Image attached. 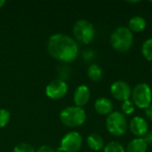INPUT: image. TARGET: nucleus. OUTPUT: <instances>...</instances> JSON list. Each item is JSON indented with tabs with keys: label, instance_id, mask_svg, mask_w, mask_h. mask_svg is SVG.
<instances>
[{
	"label": "nucleus",
	"instance_id": "f257e3e1",
	"mask_svg": "<svg viewBox=\"0 0 152 152\" xmlns=\"http://www.w3.org/2000/svg\"><path fill=\"white\" fill-rule=\"evenodd\" d=\"M78 45L69 36L57 33L50 37L47 42V51L49 54L65 63L75 61L78 55Z\"/></svg>",
	"mask_w": 152,
	"mask_h": 152
},
{
	"label": "nucleus",
	"instance_id": "f03ea898",
	"mask_svg": "<svg viewBox=\"0 0 152 152\" xmlns=\"http://www.w3.org/2000/svg\"><path fill=\"white\" fill-rule=\"evenodd\" d=\"M134 44V34L126 26L117 28L110 35V45L119 53L127 52Z\"/></svg>",
	"mask_w": 152,
	"mask_h": 152
},
{
	"label": "nucleus",
	"instance_id": "7ed1b4c3",
	"mask_svg": "<svg viewBox=\"0 0 152 152\" xmlns=\"http://www.w3.org/2000/svg\"><path fill=\"white\" fill-rule=\"evenodd\" d=\"M60 119L61 123L67 126L77 127L85 123L86 119V114L84 109L80 107L69 106L61 111Z\"/></svg>",
	"mask_w": 152,
	"mask_h": 152
},
{
	"label": "nucleus",
	"instance_id": "20e7f679",
	"mask_svg": "<svg viewBox=\"0 0 152 152\" xmlns=\"http://www.w3.org/2000/svg\"><path fill=\"white\" fill-rule=\"evenodd\" d=\"M108 132L117 137L122 136L127 130V121L125 115L119 111H112L106 118Z\"/></svg>",
	"mask_w": 152,
	"mask_h": 152
},
{
	"label": "nucleus",
	"instance_id": "39448f33",
	"mask_svg": "<svg viewBox=\"0 0 152 152\" xmlns=\"http://www.w3.org/2000/svg\"><path fill=\"white\" fill-rule=\"evenodd\" d=\"M132 100L134 106L145 110L152 102V91L151 86L146 83H140L132 91Z\"/></svg>",
	"mask_w": 152,
	"mask_h": 152
},
{
	"label": "nucleus",
	"instance_id": "423d86ee",
	"mask_svg": "<svg viewBox=\"0 0 152 152\" xmlns=\"http://www.w3.org/2000/svg\"><path fill=\"white\" fill-rule=\"evenodd\" d=\"M73 34L77 40L82 44H90L95 37L94 25L86 20H78L73 27Z\"/></svg>",
	"mask_w": 152,
	"mask_h": 152
},
{
	"label": "nucleus",
	"instance_id": "0eeeda50",
	"mask_svg": "<svg viewBox=\"0 0 152 152\" xmlns=\"http://www.w3.org/2000/svg\"><path fill=\"white\" fill-rule=\"evenodd\" d=\"M83 139L78 132L72 131L66 134L61 142V149L63 152H77L82 147Z\"/></svg>",
	"mask_w": 152,
	"mask_h": 152
},
{
	"label": "nucleus",
	"instance_id": "6e6552de",
	"mask_svg": "<svg viewBox=\"0 0 152 152\" xmlns=\"http://www.w3.org/2000/svg\"><path fill=\"white\" fill-rule=\"evenodd\" d=\"M68 92V85L64 80L56 78L52 80L45 87L47 97L52 100H59L66 95Z\"/></svg>",
	"mask_w": 152,
	"mask_h": 152
},
{
	"label": "nucleus",
	"instance_id": "1a4fd4ad",
	"mask_svg": "<svg viewBox=\"0 0 152 152\" xmlns=\"http://www.w3.org/2000/svg\"><path fill=\"white\" fill-rule=\"evenodd\" d=\"M110 94L116 100L125 102L130 100V97L132 96V90L128 83L118 80L110 86Z\"/></svg>",
	"mask_w": 152,
	"mask_h": 152
},
{
	"label": "nucleus",
	"instance_id": "9d476101",
	"mask_svg": "<svg viewBox=\"0 0 152 152\" xmlns=\"http://www.w3.org/2000/svg\"><path fill=\"white\" fill-rule=\"evenodd\" d=\"M129 129L134 135L142 138L149 132V125L144 118L136 116L131 119L129 123Z\"/></svg>",
	"mask_w": 152,
	"mask_h": 152
},
{
	"label": "nucleus",
	"instance_id": "9b49d317",
	"mask_svg": "<svg viewBox=\"0 0 152 152\" xmlns=\"http://www.w3.org/2000/svg\"><path fill=\"white\" fill-rule=\"evenodd\" d=\"M91 98V91L88 86L81 85L75 90L74 93V102L76 106L82 108L85 106Z\"/></svg>",
	"mask_w": 152,
	"mask_h": 152
},
{
	"label": "nucleus",
	"instance_id": "f8f14e48",
	"mask_svg": "<svg viewBox=\"0 0 152 152\" xmlns=\"http://www.w3.org/2000/svg\"><path fill=\"white\" fill-rule=\"evenodd\" d=\"M94 109L98 114L103 115V116H108L113 110V103L110 99H108L106 97H101L95 101Z\"/></svg>",
	"mask_w": 152,
	"mask_h": 152
},
{
	"label": "nucleus",
	"instance_id": "ddd939ff",
	"mask_svg": "<svg viewBox=\"0 0 152 152\" xmlns=\"http://www.w3.org/2000/svg\"><path fill=\"white\" fill-rule=\"evenodd\" d=\"M146 26H147L146 20L139 15L132 17L128 22V28L132 32H136V33L142 32L146 28Z\"/></svg>",
	"mask_w": 152,
	"mask_h": 152
},
{
	"label": "nucleus",
	"instance_id": "4468645a",
	"mask_svg": "<svg viewBox=\"0 0 152 152\" xmlns=\"http://www.w3.org/2000/svg\"><path fill=\"white\" fill-rule=\"evenodd\" d=\"M147 149L148 144L143 138L136 137L128 143L126 152H147Z\"/></svg>",
	"mask_w": 152,
	"mask_h": 152
},
{
	"label": "nucleus",
	"instance_id": "2eb2a0df",
	"mask_svg": "<svg viewBox=\"0 0 152 152\" xmlns=\"http://www.w3.org/2000/svg\"><path fill=\"white\" fill-rule=\"evenodd\" d=\"M86 142L88 147L94 151H99L104 148L103 138L98 134H91L90 135H88Z\"/></svg>",
	"mask_w": 152,
	"mask_h": 152
},
{
	"label": "nucleus",
	"instance_id": "dca6fc26",
	"mask_svg": "<svg viewBox=\"0 0 152 152\" xmlns=\"http://www.w3.org/2000/svg\"><path fill=\"white\" fill-rule=\"evenodd\" d=\"M88 77L94 82H98L102 77V69L98 64H91L87 69Z\"/></svg>",
	"mask_w": 152,
	"mask_h": 152
},
{
	"label": "nucleus",
	"instance_id": "f3484780",
	"mask_svg": "<svg viewBox=\"0 0 152 152\" xmlns=\"http://www.w3.org/2000/svg\"><path fill=\"white\" fill-rule=\"evenodd\" d=\"M142 53L147 61H152V37L148 38L142 44Z\"/></svg>",
	"mask_w": 152,
	"mask_h": 152
},
{
	"label": "nucleus",
	"instance_id": "a211bd4d",
	"mask_svg": "<svg viewBox=\"0 0 152 152\" xmlns=\"http://www.w3.org/2000/svg\"><path fill=\"white\" fill-rule=\"evenodd\" d=\"M103 152H126V150L121 143L113 141L104 146Z\"/></svg>",
	"mask_w": 152,
	"mask_h": 152
},
{
	"label": "nucleus",
	"instance_id": "6ab92c4d",
	"mask_svg": "<svg viewBox=\"0 0 152 152\" xmlns=\"http://www.w3.org/2000/svg\"><path fill=\"white\" fill-rule=\"evenodd\" d=\"M134 110H135V106L132 101L127 100V101L122 102L121 110L124 115H131L134 112Z\"/></svg>",
	"mask_w": 152,
	"mask_h": 152
},
{
	"label": "nucleus",
	"instance_id": "aec40b11",
	"mask_svg": "<svg viewBox=\"0 0 152 152\" xmlns=\"http://www.w3.org/2000/svg\"><path fill=\"white\" fill-rule=\"evenodd\" d=\"M10 112L5 109L0 110V127H4L10 121Z\"/></svg>",
	"mask_w": 152,
	"mask_h": 152
},
{
	"label": "nucleus",
	"instance_id": "412c9836",
	"mask_svg": "<svg viewBox=\"0 0 152 152\" xmlns=\"http://www.w3.org/2000/svg\"><path fill=\"white\" fill-rule=\"evenodd\" d=\"M13 152H36L34 147L28 143H19L13 149Z\"/></svg>",
	"mask_w": 152,
	"mask_h": 152
},
{
	"label": "nucleus",
	"instance_id": "4be33fe9",
	"mask_svg": "<svg viewBox=\"0 0 152 152\" xmlns=\"http://www.w3.org/2000/svg\"><path fill=\"white\" fill-rule=\"evenodd\" d=\"M36 152H54V150L49 145H43L40 146Z\"/></svg>",
	"mask_w": 152,
	"mask_h": 152
},
{
	"label": "nucleus",
	"instance_id": "5701e85b",
	"mask_svg": "<svg viewBox=\"0 0 152 152\" xmlns=\"http://www.w3.org/2000/svg\"><path fill=\"white\" fill-rule=\"evenodd\" d=\"M142 138L148 145L152 144V132H148Z\"/></svg>",
	"mask_w": 152,
	"mask_h": 152
},
{
	"label": "nucleus",
	"instance_id": "b1692460",
	"mask_svg": "<svg viewBox=\"0 0 152 152\" xmlns=\"http://www.w3.org/2000/svg\"><path fill=\"white\" fill-rule=\"evenodd\" d=\"M144 110H145V116L147 117V118L152 121V104H151L148 108H146Z\"/></svg>",
	"mask_w": 152,
	"mask_h": 152
},
{
	"label": "nucleus",
	"instance_id": "393cba45",
	"mask_svg": "<svg viewBox=\"0 0 152 152\" xmlns=\"http://www.w3.org/2000/svg\"><path fill=\"white\" fill-rule=\"evenodd\" d=\"M94 56V53L92 52V51H90V50H87V51H86L85 53H84V57L86 58V59H91L92 57Z\"/></svg>",
	"mask_w": 152,
	"mask_h": 152
},
{
	"label": "nucleus",
	"instance_id": "a878e982",
	"mask_svg": "<svg viewBox=\"0 0 152 152\" xmlns=\"http://www.w3.org/2000/svg\"><path fill=\"white\" fill-rule=\"evenodd\" d=\"M4 4H5V1H4V0H0V8H1V7H3V6L4 5Z\"/></svg>",
	"mask_w": 152,
	"mask_h": 152
},
{
	"label": "nucleus",
	"instance_id": "bb28decb",
	"mask_svg": "<svg viewBox=\"0 0 152 152\" xmlns=\"http://www.w3.org/2000/svg\"><path fill=\"white\" fill-rule=\"evenodd\" d=\"M151 73H152V66H151Z\"/></svg>",
	"mask_w": 152,
	"mask_h": 152
}]
</instances>
